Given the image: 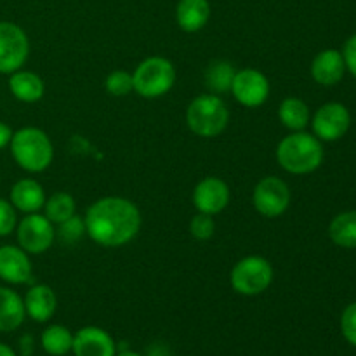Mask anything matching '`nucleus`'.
<instances>
[{
	"mask_svg": "<svg viewBox=\"0 0 356 356\" xmlns=\"http://www.w3.org/2000/svg\"><path fill=\"white\" fill-rule=\"evenodd\" d=\"M0 356H17V355L13 348L7 346V344H3V343H0Z\"/></svg>",
	"mask_w": 356,
	"mask_h": 356,
	"instance_id": "nucleus-34",
	"label": "nucleus"
},
{
	"mask_svg": "<svg viewBox=\"0 0 356 356\" xmlns=\"http://www.w3.org/2000/svg\"><path fill=\"white\" fill-rule=\"evenodd\" d=\"M351 125V115L341 103H327L316 110L312 118L313 134L320 141H337L348 132Z\"/></svg>",
	"mask_w": 356,
	"mask_h": 356,
	"instance_id": "nucleus-11",
	"label": "nucleus"
},
{
	"mask_svg": "<svg viewBox=\"0 0 356 356\" xmlns=\"http://www.w3.org/2000/svg\"><path fill=\"white\" fill-rule=\"evenodd\" d=\"M72 353L75 356H115L117 344L101 327H83L73 334Z\"/></svg>",
	"mask_w": 356,
	"mask_h": 356,
	"instance_id": "nucleus-13",
	"label": "nucleus"
},
{
	"mask_svg": "<svg viewBox=\"0 0 356 356\" xmlns=\"http://www.w3.org/2000/svg\"><path fill=\"white\" fill-rule=\"evenodd\" d=\"M346 65H344L343 52L336 49H325L318 52L312 63V76L320 86H336L343 80Z\"/></svg>",
	"mask_w": 356,
	"mask_h": 356,
	"instance_id": "nucleus-16",
	"label": "nucleus"
},
{
	"mask_svg": "<svg viewBox=\"0 0 356 356\" xmlns=\"http://www.w3.org/2000/svg\"><path fill=\"white\" fill-rule=\"evenodd\" d=\"M56 226H58L56 236L59 238V242L66 243V245H73V243H76L86 235V222H83V218H80L76 214Z\"/></svg>",
	"mask_w": 356,
	"mask_h": 356,
	"instance_id": "nucleus-26",
	"label": "nucleus"
},
{
	"mask_svg": "<svg viewBox=\"0 0 356 356\" xmlns=\"http://www.w3.org/2000/svg\"><path fill=\"white\" fill-rule=\"evenodd\" d=\"M229 124V110L218 94H200L186 108V125L195 136L218 138Z\"/></svg>",
	"mask_w": 356,
	"mask_h": 356,
	"instance_id": "nucleus-4",
	"label": "nucleus"
},
{
	"mask_svg": "<svg viewBox=\"0 0 356 356\" xmlns=\"http://www.w3.org/2000/svg\"><path fill=\"white\" fill-rule=\"evenodd\" d=\"M235 66L226 59H216L205 70V83L212 94H225L232 89L233 79H235Z\"/></svg>",
	"mask_w": 356,
	"mask_h": 356,
	"instance_id": "nucleus-24",
	"label": "nucleus"
},
{
	"mask_svg": "<svg viewBox=\"0 0 356 356\" xmlns=\"http://www.w3.org/2000/svg\"><path fill=\"white\" fill-rule=\"evenodd\" d=\"M44 211V216L52 222V225H59V222L66 221V219H70L72 216L76 214L75 198L70 193H66V191H58V193L45 198Z\"/></svg>",
	"mask_w": 356,
	"mask_h": 356,
	"instance_id": "nucleus-25",
	"label": "nucleus"
},
{
	"mask_svg": "<svg viewBox=\"0 0 356 356\" xmlns=\"http://www.w3.org/2000/svg\"><path fill=\"white\" fill-rule=\"evenodd\" d=\"M329 236L337 247L356 249V211L336 216L329 226Z\"/></svg>",
	"mask_w": 356,
	"mask_h": 356,
	"instance_id": "nucleus-23",
	"label": "nucleus"
},
{
	"mask_svg": "<svg viewBox=\"0 0 356 356\" xmlns=\"http://www.w3.org/2000/svg\"><path fill=\"white\" fill-rule=\"evenodd\" d=\"M190 233L193 238L202 240H211L216 233V221H214V216H209V214H202L198 212L197 216H193L190 221Z\"/></svg>",
	"mask_w": 356,
	"mask_h": 356,
	"instance_id": "nucleus-28",
	"label": "nucleus"
},
{
	"mask_svg": "<svg viewBox=\"0 0 356 356\" xmlns=\"http://www.w3.org/2000/svg\"><path fill=\"white\" fill-rule=\"evenodd\" d=\"M14 205L6 198H0V236H9L16 232L17 214Z\"/></svg>",
	"mask_w": 356,
	"mask_h": 356,
	"instance_id": "nucleus-29",
	"label": "nucleus"
},
{
	"mask_svg": "<svg viewBox=\"0 0 356 356\" xmlns=\"http://www.w3.org/2000/svg\"><path fill=\"white\" fill-rule=\"evenodd\" d=\"M141 212L134 202L122 197H104L94 202L83 216L86 235L103 247H122L141 229Z\"/></svg>",
	"mask_w": 356,
	"mask_h": 356,
	"instance_id": "nucleus-1",
	"label": "nucleus"
},
{
	"mask_svg": "<svg viewBox=\"0 0 356 356\" xmlns=\"http://www.w3.org/2000/svg\"><path fill=\"white\" fill-rule=\"evenodd\" d=\"M9 202L16 211L23 212V214H35L40 209H44L45 191L38 181L24 177V179L14 183Z\"/></svg>",
	"mask_w": 356,
	"mask_h": 356,
	"instance_id": "nucleus-17",
	"label": "nucleus"
},
{
	"mask_svg": "<svg viewBox=\"0 0 356 356\" xmlns=\"http://www.w3.org/2000/svg\"><path fill=\"white\" fill-rule=\"evenodd\" d=\"M104 89L108 90V94L115 97L129 96L134 90L132 73L125 72V70H115V72H111L104 79Z\"/></svg>",
	"mask_w": 356,
	"mask_h": 356,
	"instance_id": "nucleus-27",
	"label": "nucleus"
},
{
	"mask_svg": "<svg viewBox=\"0 0 356 356\" xmlns=\"http://www.w3.org/2000/svg\"><path fill=\"white\" fill-rule=\"evenodd\" d=\"M270 80L256 68H243L235 73L229 92L245 108H259L270 97Z\"/></svg>",
	"mask_w": 356,
	"mask_h": 356,
	"instance_id": "nucleus-10",
	"label": "nucleus"
},
{
	"mask_svg": "<svg viewBox=\"0 0 356 356\" xmlns=\"http://www.w3.org/2000/svg\"><path fill=\"white\" fill-rule=\"evenodd\" d=\"M343 58H344V65H346V68L350 70L351 75L356 79V35L348 38L346 44H344Z\"/></svg>",
	"mask_w": 356,
	"mask_h": 356,
	"instance_id": "nucleus-31",
	"label": "nucleus"
},
{
	"mask_svg": "<svg viewBox=\"0 0 356 356\" xmlns=\"http://www.w3.org/2000/svg\"><path fill=\"white\" fill-rule=\"evenodd\" d=\"M291 188L284 179L266 176L254 188L252 204L261 216L273 219L285 214V211L291 205Z\"/></svg>",
	"mask_w": 356,
	"mask_h": 356,
	"instance_id": "nucleus-8",
	"label": "nucleus"
},
{
	"mask_svg": "<svg viewBox=\"0 0 356 356\" xmlns=\"http://www.w3.org/2000/svg\"><path fill=\"white\" fill-rule=\"evenodd\" d=\"M229 198H232V191H229V186L226 184V181H222L221 177L209 176L204 177L195 186L191 200H193L195 209L198 212L216 216L228 207Z\"/></svg>",
	"mask_w": 356,
	"mask_h": 356,
	"instance_id": "nucleus-12",
	"label": "nucleus"
},
{
	"mask_svg": "<svg viewBox=\"0 0 356 356\" xmlns=\"http://www.w3.org/2000/svg\"><path fill=\"white\" fill-rule=\"evenodd\" d=\"M211 17L209 0H179L176 7L177 26L186 33L200 31Z\"/></svg>",
	"mask_w": 356,
	"mask_h": 356,
	"instance_id": "nucleus-18",
	"label": "nucleus"
},
{
	"mask_svg": "<svg viewBox=\"0 0 356 356\" xmlns=\"http://www.w3.org/2000/svg\"><path fill=\"white\" fill-rule=\"evenodd\" d=\"M177 79L172 61L162 56H149L132 73L134 90L146 99H156L169 92Z\"/></svg>",
	"mask_w": 356,
	"mask_h": 356,
	"instance_id": "nucleus-5",
	"label": "nucleus"
},
{
	"mask_svg": "<svg viewBox=\"0 0 356 356\" xmlns=\"http://www.w3.org/2000/svg\"><path fill=\"white\" fill-rule=\"evenodd\" d=\"M42 350L51 356H65L72 353L73 346V334L65 325H52L45 327L40 336Z\"/></svg>",
	"mask_w": 356,
	"mask_h": 356,
	"instance_id": "nucleus-22",
	"label": "nucleus"
},
{
	"mask_svg": "<svg viewBox=\"0 0 356 356\" xmlns=\"http://www.w3.org/2000/svg\"><path fill=\"white\" fill-rule=\"evenodd\" d=\"M341 332L344 339L356 348V302L348 306L341 316Z\"/></svg>",
	"mask_w": 356,
	"mask_h": 356,
	"instance_id": "nucleus-30",
	"label": "nucleus"
},
{
	"mask_svg": "<svg viewBox=\"0 0 356 356\" xmlns=\"http://www.w3.org/2000/svg\"><path fill=\"white\" fill-rule=\"evenodd\" d=\"M14 131L7 124L0 122V149H3L6 146H9L10 139H13Z\"/></svg>",
	"mask_w": 356,
	"mask_h": 356,
	"instance_id": "nucleus-32",
	"label": "nucleus"
},
{
	"mask_svg": "<svg viewBox=\"0 0 356 356\" xmlns=\"http://www.w3.org/2000/svg\"><path fill=\"white\" fill-rule=\"evenodd\" d=\"M33 266L19 245H2L0 247V278L10 285L30 284Z\"/></svg>",
	"mask_w": 356,
	"mask_h": 356,
	"instance_id": "nucleus-14",
	"label": "nucleus"
},
{
	"mask_svg": "<svg viewBox=\"0 0 356 356\" xmlns=\"http://www.w3.org/2000/svg\"><path fill=\"white\" fill-rule=\"evenodd\" d=\"M24 312L33 322L45 323L52 318L58 308V298L56 292L49 285L37 284L28 289L24 296Z\"/></svg>",
	"mask_w": 356,
	"mask_h": 356,
	"instance_id": "nucleus-15",
	"label": "nucleus"
},
{
	"mask_svg": "<svg viewBox=\"0 0 356 356\" xmlns=\"http://www.w3.org/2000/svg\"><path fill=\"white\" fill-rule=\"evenodd\" d=\"M115 356H143V355L136 353V351H131V350H125V351H120V353H117Z\"/></svg>",
	"mask_w": 356,
	"mask_h": 356,
	"instance_id": "nucleus-35",
	"label": "nucleus"
},
{
	"mask_svg": "<svg viewBox=\"0 0 356 356\" xmlns=\"http://www.w3.org/2000/svg\"><path fill=\"white\" fill-rule=\"evenodd\" d=\"M277 162L285 172L294 176L315 172L323 162L322 141L305 131L292 132L278 143Z\"/></svg>",
	"mask_w": 356,
	"mask_h": 356,
	"instance_id": "nucleus-2",
	"label": "nucleus"
},
{
	"mask_svg": "<svg viewBox=\"0 0 356 356\" xmlns=\"http://www.w3.org/2000/svg\"><path fill=\"white\" fill-rule=\"evenodd\" d=\"M24 318L23 298L13 289L0 287V332H14L23 325Z\"/></svg>",
	"mask_w": 356,
	"mask_h": 356,
	"instance_id": "nucleus-20",
	"label": "nucleus"
},
{
	"mask_svg": "<svg viewBox=\"0 0 356 356\" xmlns=\"http://www.w3.org/2000/svg\"><path fill=\"white\" fill-rule=\"evenodd\" d=\"M17 245L28 254H44L56 240L54 225L44 214H26L16 226Z\"/></svg>",
	"mask_w": 356,
	"mask_h": 356,
	"instance_id": "nucleus-9",
	"label": "nucleus"
},
{
	"mask_svg": "<svg viewBox=\"0 0 356 356\" xmlns=\"http://www.w3.org/2000/svg\"><path fill=\"white\" fill-rule=\"evenodd\" d=\"M14 162L30 174H40L51 167L54 146L51 138L38 127H21L9 143Z\"/></svg>",
	"mask_w": 356,
	"mask_h": 356,
	"instance_id": "nucleus-3",
	"label": "nucleus"
},
{
	"mask_svg": "<svg viewBox=\"0 0 356 356\" xmlns=\"http://www.w3.org/2000/svg\"><path fill=\"white\" fill-rule=\"evenodd\" d=\"M9 90L21 103H37L44 97L45 86L40 75L28 70H17L9 76Z\"/></svg>",
	"mask_w": 356,
	"mask_h": 356,
	"instance_id": "nucleus-19",
	"label": "nucleus"
},
{
	"mask_svg": "<svg viewBox=\"0 0 356 356\" xmlns=\"http://www.w3.org/2000/svg\"><path fill=\"white\" fill-rule=\"evenodd\" d=\"M30 56V40L23 28L0 21V73L10 75L24 66Z\"/></svg>",
	"mask_w": 356,
	"mask_h": 356,
	"instance_id": "nucleus-7",
	"label": "nucleus"
},
{
	"mask_svg": "<svg viewBox=\"0 0 356 356\" xmlns=\"http://www.w3.org/2000/svg\"><path fill=\"white\" fill-rule=\"evenodd\" d=\"M148 356H170V353L167 350V346H163V344H155V346H152L148 350Z\"/></svg>",
	"mask_w": 356,
	"mask_h": 356,
	"instance_id": "nucleus-33",
	"label": "nucleus"
},
{
	"mask_svg": "<svg viewBox=\"0 0 356 356\" xmlns=\"http://www.w3.org/2000/svg\"><path fill=\"white\" fill-rule=\"evenodd\" d=\"M278 118H280L282 125L292 132L305 131L312 122L308 104L299 97H285L278 106Z\"/></svg>",
	"mask_w": 356,
	"mask_h": 356,
	"instance_id": "nucleus-21",
	"label": "nucleus"
},
{
	"mask_svg": "<svg viewBox=\"0 0 356 356\" xmlns=\"http://www.w3.org/2000/svg\"><path fill=\"white\" fill-rule=\"evenodd\" d=\"M275 271L270 261L261 256L242 257L229 273L233 291L242 296H259L268 291L273 282Z\"/></svg>",
	"mask_w": 356,
	"mask_h": 356,
	"instance_id": "nucleus-6",
	"label": "nucleus"
}]
</instances>
